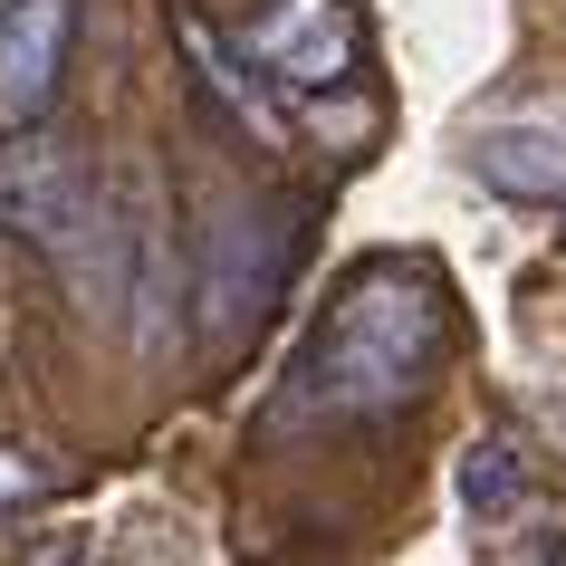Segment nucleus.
Here are the masks:
<instances>
[{"label":"nucleus","mask_w":566,"mask_h":566,"mask_svg":"<svg viewBox=\"0 0 566 566\" xmlns=\"http://www.w3.org/2000/svg\"><path fill=\"white\" fill-rule=\"evenodd\" d=\"M174 39H182V59H192V77H202V106H221L240 135L279 145V106H269V87L250 77V59H240V49H221V30H211L202 10H174Z\"/></svg>","instance_id":"obj_7"},{"label":"nucleus","mask_w":566,"mask_h":566,"mask_svg":"<svg viewBox=\"0 0 566 566\" xmlns=\"http://www.w3.org/2000/svg\"><path fill=\"white\" fill-rule=\"evenodd\" d=\"M0 231L77 269L87 240L106 231V192H96L87 154L39 135V125H10V145H0Z\"/></svg>","instance_id":"obj_2"},{"label":"nucleus","mask_w":566,"mask_h":566,"mask_svg":"<svg viewBox=\"0 0 566 566\" xmlns=\"http://www.w3.org/2000/svg\"><path fill=\"white\" fill-rule=\"evenodd\" d=\"M67 39H77V0H10L0 10V125H39L59 106Z\"/></svg>","instance_id":"obj_5"},{"label":"nucleus","mask_w":566,"mask_h":566,"mask_svg":"<svg viewBox=\"0 0 566 566\" xmlns=\"http://www.w3.org/2000/svg\"><path fill=\"white\" fill-rule=\"evenodd\" d=\"M240 59L260 67L269 87L289 96H317L356 67V10L346 0H269L260 20L240 30Z\"/></svg>","instance_id":"obj_4"},{"label":"nucleus","mask_w":566,"mask_h":566,"mask_svg":"<svg viewBox=\"0 0 566 566\" xmlns=\"http://www.w3.org/2000/svg\"><path fill=\"white\" fill-rule=\"evenodd\" d=\"M557 240H566V192H557Z\"/></svg>","instance_id":"obj_9"},{"label":"nucleus","mask_w":566,"mask_h":566,"mask_svg":"<svg viewBox=\"0 0 566 566\" xmlns=\"http://www.w3.org/2000/svg\"><path fill=\"white\" fill-rule=\"evenodd\" d=\"M451 346V298L422 260H365L346 269V289L327 298V327L298 365V403L307 413H336V422H375V413H403L432 365Z\"/></svg>","instance_id":"obj_1"},{"label":"nucleus","mask_w":566,"mask_h":566,"mask_svg":"<svg viewBox=\"0 0 566 566\" xmlns=\"http://www.w3.org/2000/svg\"><path fill=\"white\" fill-rule=\"evenodd\" d=\"M471 174L500 202H557L566 192V135L557 125H480L471 135Z\"/></svg>","instance_id":"obj_6"},{"label":"nucleus","mask_w":566,"mask_h":566,"mask_svg":"<svg viewBox=\"0 0 566 566\" xmlns=\"http://www.w3.org/2000/svg\"><path fill=\"white\" fill-rule=\"evenodd\" d=\"M289 221H298V211L231 202L202 231V336H211V356L240 346V336L269 317L279 279H289V260H298V231H289Z\"/></svg>","instance_id":"obj_3"},{"label":"nucleus","mask_w":566,"mask_h":566,"mask_svg":"<svg viewBox=\"0 0 566 566\" xmlns=\"http://www.w3.org/2000/svg\"><path fill=\"white\" fill-rule=\"evenodd\" d=\"M461 509L471 518H509L518 509V432H480L461 451Z\"/></svg>","instance_id":"obj_8"}]
</instances>
